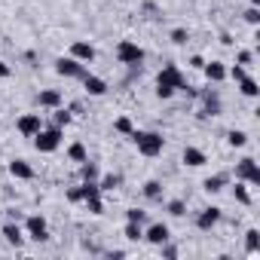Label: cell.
Masks as SVG:
<instances>
[{"instance_id":"6da1fadb","label":"cell","mask_w":260,"mask_h":260,"mask_svg":"<svg viewBox=\"0 0 260 260\" xmlns=\"http://www.w3.org/2000/svg\"><path fill=\"white\" fill-rule=\"evenodd\" d=\"M187 80H184V74H181V68L178 64H166L162 71H159V77H156V98H162V101H169L175 92H187Z\"/></svg>"},{"instance_id":"7a4b0ae2","label":"cell","mask_w":260,"mask_h":260,"mask_svg":"<svg viewBox=\"0 0 260 260\" xmlns=\"http://www.w3.org/2000/svg\"><path fill=\"white\" fill-rule=\"evenodd\" d=\"M128 138L138 144V153H141V156H150V159L159 156L162 147H166V138H162L159 132H138V128H135V132L128 135Z\"/></svg>"},{"instance_id":"3957f363","label":"cell","mask_w":260,"mask_h":260,"mask_svg":"<svg viewBox=\"0 0 260 260\" xmlns=\"http://www.w3.org/2000/svg\"><path fill=\"white\" fill-rule=\"evenodd\" d=\"M147 58V52L135 43V40H119L116 43V61L125 64V68H141Z\"/></svg>"},{"instance_id":"277c9868","label":"cell","mask_w":260,"mask_h":260,"mask_svg":"<svg viewBox=\"0 0 260 260\" xmlns=\"http://www.w3.org/2000/svg\"><path fill=\"white\" fill-rule=\"evenodd\" d=\"M61 138H64V132H61L58 125H43L40 132L34 135V147L40 153H55L61 147Z\"/></svg>"},{"instance_id":"5b68a950","label":"cell","mask_w":260,"mask_h":260,"mask_svg":"<svg viewBox=\"0 0 260 260\" xmlns=\"http://www.w3.org/2000/svg\"><path fill=\"white\" fill-rule=\"evenodd\" d=\"M55 74L58 77H68V80H83V74H86V64L83 61H77V58H55Z\"/></svg>"},{"instance_id":"8992f818","label":"cell","mask_w":260,"mask_h":260,"mask_svg":"<svg viewBox=\"0 0 260 260\" xmlns=\"http://www.w3.org/2000/svg\"><path fill=\"white\" fill-rule=\"evenodd\" d=\"M236 181H245V184L257 187V184H260V166H257V159L245 156V159L236 166Z\"/></svg>"},{"instance_id":"52a82bcc","label":"cell","mask_w":260,"mask_h":260,"mask_svg":"<svg viewBox=\"0 0 260 260\" xmlns=\"http://www.w3.org/2000/svg\"><path fill=\"white\" fill-rule=\"evenodd\" d=\"M40 128H43L40 113H22V116H19V122H16V132H19L22 138H34Z\"/></svg>"},{"instance_id":"ba28073f","label":"cell","mask_w":260,"mask_h":260,"mask_svg":"<svg viewBox=\"0 0 260 260\" xmlns=\"http://www.w3.org/2000/svg\"><path fill=\"white\" fill-rule=\"evenodd\" d=\"M25 233H28L34 242H46V239H49L46 217H40V214H31V217H25Z\"/></svg>"},{"instance_id":"9c48e42d","label":"cell","mask_w":260,"mask_h":260,"mask_svg":"<svg viewBox=\"0 0 260 260\" xmlns=\"http://www.w3.org/2000/svg\"><path fill=\"white\" fill-rule=\"evenodd\" d=\"M71 58L89 64V61H95V46L86 43V40H74V43H71Z\"/></svg>"},{"instance_id":"30bf717a","label":"cell","mask_w":260,"mask_h":260,"mask_svg":"<svg viewBox=\"0 0 260 260\" xmlns=\"http://www.w3.org/2000/svg\"><path fill=\"white\" fill-rule=\"evenodd\" d=\"M220 217H223V214H220V208H217V205H208V208H202V211H199L196 226H199V230H211V226H217V223H220Z\"/></svg>"},{"instance_id":"8fae6325","label":"cell","mask_w":260,"mask_h":260,"mask_svg":"<svg viewBox=\"0 0 260 260\" xmlns=\"http://www.w3.org/2000/svg\"><path fill=\"white\" fill-rule=\"evenodd\" d=\"M144 239H147L150 245H156V248H159L162 242H169V239H172V230H169L166 223H150V226L144 230Z\"/></svg>"},{"instance_id":"7c38bea8","label":"cell","mask_w":260,"mask_h":260,"mask_svg":"<svg viewBox=\"0 0 260 260\" xmlns=\"http://www.w3.org/2000/svg\"><path fill=\"white\" fill-rule=\"evenodd\" d=\"M83 89H86V95H92V98H101L104 92H107V83L101 80V77H95V74H83Z\"/></svg>"},{"instance_id":"4fadbf2b","label":"cell","mask_w":260,"mask_h":260,"mask_svg":"<svg viewBox=\"0 0 260 260\" xmlns=\"http://www.w3.org/2000/svg\"><path fill=\"white\" fill-rule=\"evenodd\" d=\"M37 104H40V107H46V110H55V107H61V104H64V98H61V92H58V89H43V92L37 95Z\"/></svg>"},{"instance_id":"5bb4252c","label":"cell","mask_w":260,"mask_h":260,"mask_svg":"<svg viewBox=\"0 0 260 260\" xmlns=\"http://www.w3.org/2000/svg\"><path fill=\"white\" fill-rule=\"evenodd\" d=\"M202 71H205L208 83H223V80H226V64H223V61H205Z\"/></svg>"},{"instance_id":"9a60e30c","label":"cell","mask_w":260,"mask_h":260,"mask_svg":"<svg viewBox=\"0 0 260 260\" xmlns=\"http://www.w3.org/2000/svg\"><path fill=\"white\" fill-rule=\"evenodd\" d=\"M181 159H184V166H190V169H202V166L208 162V156H205L199 147H184Z\"/></svg>"},{"instance_id":"2e32d148","label":"cell","mask_w":260,"mask_h":260,"mask_svg":"<svg viewBox=\"0 0 260 260\" xmlns=\"http://www.w3.org/2000/svg\"><path fill=\"white\" fill-rule=\"evenodd\" d=\"M202 116H220V95L217 92L202 95Z\"/></svg>"},{"instance_id":"e0dca14e","label":"cell","mask_w":260,"mask_h":260,"mask_svg":"<svg viewBox=\"0 0 260 260\" xmlns=\"http://www.w3.org/2000/svg\"><path fill=\"white\" fill-rule=\"evenodd\" d=\"M0 233H4V239H7L10 245H16V248L25 242V230H22L19 223H13V220H10V223H4V230H0Z\"/></svg>"},{"instance_id":"ac0fdd59","label":"cell","mask_w":260,"mask_h":260,"mask_svg":"<svg viewBox=\"0 0 260 260\" xmlns=\"http://www.w3.org/2000/svg\"><path fill=\"white\" fill-rule=\"evenodd\" d=\"M10 175L19 178V181H31V178H34V169H31V162H25V159H13V162H10Z\"/></svg>"},{"instance_id":"d6986e66","label":"cell","mask_w":260,"mask_h":260,"mask_svg":"<svg viewBox=\"0 0 260 260\" xmlns=\"http://www.w3.org/2000/svg\"><path fill=\"white\" fill-rule=\"evenodd\" d=\"M226 184H230V175L223 172V175H214V178H205V181H202V190L214 196V193H220V190H223Z\"/></svg>"},{"instance_id":"ffe728a7","label":"cell","mask_w":260,"mask_h":260,"mask_svg":"<svg viewBox=\"0 0 260 260\" xmlns=\"http://www.w3.org/2000/svg\"><path fill=\"white\" fill-rule=\"evenodd\" d=\"M122 236H125L128 242H141V239H144V223H132V220H125Z\"/></svg>"},{"instance_id":"44dd1931","label":"cell","mask_w":260,"mask_h":260,"mask_svg":"<svg viewBox=\"0 0 260 260\" xmlns=\"http://www.w3.org/2000/svg\"><path fill=\"white\" fill-rule=\"evenodd\" d=\"M233 199H236L239 205H251V193H248V184H245V181H236V187H233Z\"/></svg>"},{"instance_id":"7402d4cb","label":"cell","mask_w":260,"mask_h":260,"mask_svg":"<svg viewBox=\"0 0 260 260\" xmlns=\"http://www.w3.org/2000/svg\"><path fill=\"white\" fill-rule=\"evenodd\" d=\"M239 92H242L245 98H257V95H260V86H257V80H251V77H245V80L239 83Z\"/></svg>"},{"instance_id":"603a6c76","label":"cell","mask_w":260,"mask_h":260,"mask_svg":"<svg viewBox=\"0 0 260 260\" xmlns=\"http://www.w3.org/2000/svg\"><path fill=\"white\" fill-rule=\"evenodd\" d=\"M68 159H71V162H86L89 153H86V147H83L80 141H74V144L68 147Z\"/></svg>"},{"instance_id":"cb8c5ba5","label":"cell","mask_w":260,"mask_h":260,"mask_svg":"<svg viewBox=\"0 0 260 260\" xmlns=\"http://www.w3.org/2000/svg\"><path fill=\"white\" fill-rule=\"evenodd\" d=\"M245 251H248V254H257V251H260V233H257L254 226L245 233Z\"/></svg>"},{"instance_id":"d4e9b609","label":"cell","mask_w":260,"mask_h":260,"mask_svg":"<svg viewBox=\"0 0 260 260\" xmlns=\"http://www.w3.org/2000/svg\"><path fill=\"white\" fill-rule=\"evenodd\" d=\"M226 144L230 147H245L248 144V135L242 132V128H230V132H226Z\"/></svg>"},{"instance_id":"484cf974","label":"cell","mask_w":260,"mask_h":260,"mask_svg":"<svg viewBox=\"0 0 260 260\" xmlns=\"http://www.w3.org/2000/svg\"><path fill=\"white\" fill-rule=\"evenodd\" d=\"M122 184V175H104V178H98V187H101V193H107V190H116Z\"/></svg>"},{"instance_id":"4316f807","label":"cell","mask_w":260,"mask_h":260,"mask_svg":"<svg viewBox=\"0 0 260 260\" xmlns=\"http://www.w3.org/2000/svg\"><path fill=\"white\" fill-rule=\"evenodd\" d=\"M80 175H83V181H98V178H101V175H98V166L89 162V159L80 162Z\"/></svg>"},{"instance_id":"83f0119b","label":"cell","mask_w":260,"mask_h":260,"mask_svg":"<svg viewBox=\"0 0 260 260\" xmlns=\"http://www.w3.org/2000/svg\"><path fill=\"white\" fill-rule=\"evenodd\" d=\"M144 196L153 199V202L162 199V184H159V181H147V184H144Z\"/></svg>"},{"instance_id":"f1b7e54d","label":"cell","mask_w":260,"mask_h":260,"mask_svg":"<svg viewBox=\"0 0 260 260\" xmlns=\"http://www.w3.org/2000/svg\"><path fill=\"white\" fill-rule=\"evenodd\" d=\"M113 128H116L119 135H132V132H135V125H132V119H128V116H116Z\"/></svg>"},{"instance_id":"f546056e","label":"cell","mask_w":260,"mask_h":260,"mask_svg":"<svg viewBox=\"0 0 260 260\" xmlns=\"http://www.w3.org/2000/svg\"><path fill=\"white\" fill-rule=\"evenodd\" d=\"M166 211H169L172 217H184V214H187V205H184V199H172V202L166 205Z\"/></svg>"},{"instance_id":"4dcf8cb0","label":"cell","mask_w":260,"mask_h":260,"mask_svg":"<svg viewBox=\"0 0 260 260\" xmlns=\"http://www.w3.org/2000/svg\"><path fill=\"white\" fill-rule=\"evenodd\" d=\"M86 202V208H89V214H104V202H101V196H92V199H83Z\"/></svg>"},{"instance_id":"1f68e13d","label":"cell","mask_w":260,"mask_h":260,"mask_svg":"<svg viewBox=\"0 0 260 260\" xmlns=\"http://www.w3.org/2000/svg\"><path fill=\"white\" fill-rule=\"evenodd\" d=\"M125 220H132V223H147V211H141V208H128V211H125Z\"/></svg>"},{"instance_id":"d6a6232c","label":"cell","mask_w":260,"mask_h":260,"mask_svg":"<svg viewBox=\"0 0 260 260\" xmlns=\"http://www.w3.org/2000/svg\"><path fill=\"white\" fill-rule=\"evenodd\" d=\"M226 77H230V80H236V83H242V80L248 77V71H245V64H233V68L226 71Z\"/></svg>"},{"instance_id":"836d02e7","label":"cell","mask_w":260,"mask_h":260,"mask_svg":"<svg viewBox=\"0 0 260 260\" xmlns=\"http://www.w3.org/2000/svg\"><path fill=\"white\" fill-rule=\"evenodd\" d=\"M68 122H71V110H64V107H55V122H52V125L64 128Z\"/></svg>"},{"instance_id":"e575fe53","label":"cell","mask_w":260,"mask_h":260,"mask_svg":"<svg viewBox=\"0 0 260 260\" xmlns=\"http://www.w3.org/2000/svg\"><path fill=\"white\" fill-rule=\"evenodd\" d=\"M242 16H245V22H248V25H260V7H248Z\"/></svg>"},{"instance_id":"d590c367","label":"cell","mask_w":260,"mask_h":260,"mask_svg":"<svg viewBox=\"0 0 260 260\" xmlns=\"http://www.w3.org/2000/svg\"><path fill=\"white\" fill-rule=\"evenodd\" d=\"M187 40H190V34H187L184 28H175V31H172V43H175V46H184Z\"/></svg>"},{"instance_id":"8d00e7d4","label":"cell","mask_w":260,"mask_h":260,"mask_svg":"<svg viewBox=\"0 0 260 260\" xmlns=\"http://www.w3.org/2000/svg\"><path fill=\"white\" fill-rule=\"evenodd\" d=\"M251 61H254V52H251V49H242V52L236 55V64H251Z\"/></svg>"},{"instance_id":"74e56055","label":"cell","mask_w":260,"mask_h":260,"mask_svg":"<svg viewBox=\"0 0 260 260\" xmlns=\"http://www.w3.org/2000/svg\"><path fill=\"white\" fill-rule=\"evenodd\" d=\"M159 248H162V257H169V260H175V257H178V248H175V245H169V242H162Z\"/></svg>"},{"instance_id":"f35d334b","label":"cell","mask_w":260,"mask_h":260,"mask_svg":"<svg viewBox=\"0 0 260 260\" xmlns=\"http://www.w3.org/2000/svg\"><path fill=\"white\" fill-rule=\"evenodd\" d=\"M68 202H83V190L80 187H71L68 190Z\"/></svg>"},{"instance_id":"ab89813d","label":"cell","mask_w":260,"mask_h":260,"mask_svg":"<svg viewBox=\"0 0 260 260\" xmlns=\"http://www.w3.org/2000/svg\"><path fill=\"white\" fill-rule=\"evenodd\" d=\"M10 74H13V68H10V64H7V61H0V80H7V77H10Z\"/></svg>"},{"instance_id":"60d3db41","label":"cell","mask_w":260,"mask_h":260,"mask_svg":"<svg viewBox=\"0 0 260 260\" xmlns=\"http://www.w3.org/2000/svg\"><path fill=\"white\" fill-rule=\"evenodd\" d=\"M202 64H205V61H202V55H193V58H190V68H196V71H202Z\"/></svg>"},{"instance_id":"b9f144b4","label":"cell","mask_w":260,"mask_h":260,"mask_svg":"<svg viewBox=\"0 0 260 260\" xmlns=\"http://www.w3.org/2000/svg\"><path fill=\"white\" fill-rule=\"evenodd\" d=\"M251 7H260V0H251Z\"/></svg>"}]
</instances>
